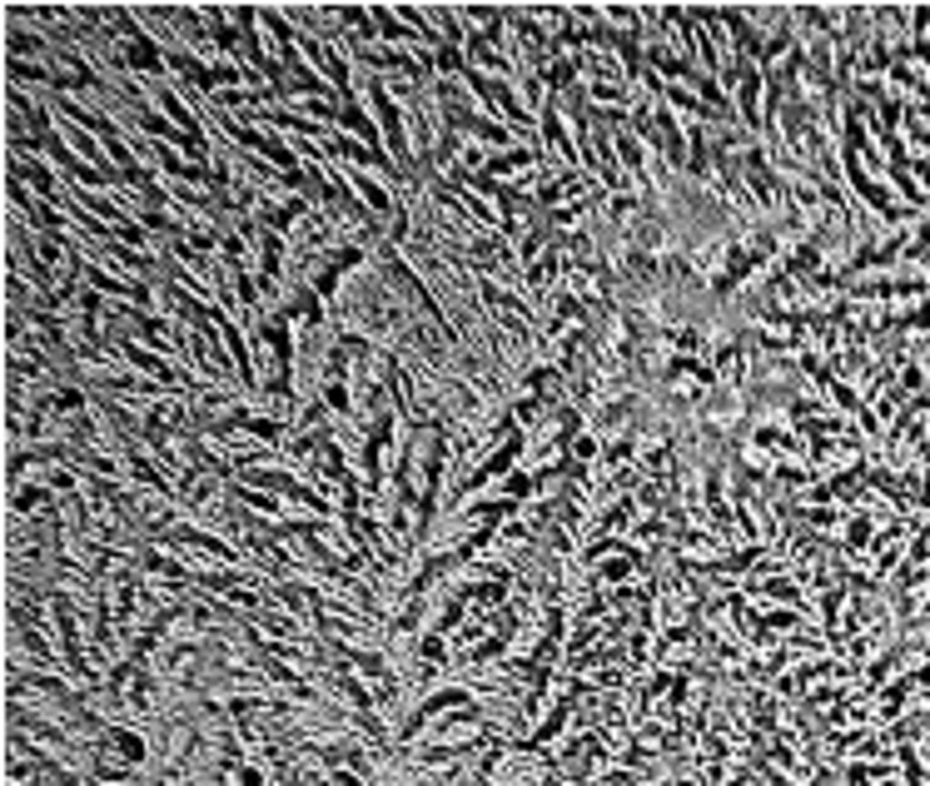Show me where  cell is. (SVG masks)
<instances>
[{
	"mask_svg": "<svg viewBox=\"0 0 930 786\" xmlns=\"http://www.w3.org/2000/svg\"><path fill=\"white\" fill-rule=\"evenodd\" d=\"M503 498H513V503H523V498H537V473L517 463V469L503 478Z\"/></svg>",
	"mask_w": 930,
	"mask_h": 786,
	"instance_id": "1",
	"label": "cell"
},
{
	"mask_svg": "<svg viewBox=\"0 0 930 786\" xmlns=\"http://www.w3.org/2000/svg\"><path fill=\"white\" fill-rule=\"evenodd\" d=\"M752 592H756V598H766V602H791V608H801V588H796V582H786V578H776V582L766 578V582H756Z\"/></svg>",
	"mask_w": 930,
	"mask_h": 786,
	"instance_id": "2",
	"label": "cell"
},
{
	"mask_svg": "<svg viewBox=\"0 0 930 786\" xmlns=\"http://www.w3.org/2000/svg\"><path fill=\"white\" fill-rule=\"evenodd\" d=\"M602 448H607V443H597V433H577V438L567 443V458H573V463H583V469H587V463L597 458Z\"/></svg>",
	"mask_w": 930,
	"mask_h": 786,
	"instance_id": "3",
	"label": "cell"
},
{
	"mask_svg": "<svg viewBox=\"0 0 930 786\" xmlns=\"http://www.w3.org/2000/svg\"><path fill=\"white\" fill-rule=\"evenodd\" d=\"M40 478H45L50 493H75V473H70V469H45Z\"/></svg>",
	"mask_w": 930,
	"mask_h": 786,
	"instance_id": "4",
	"label": "cell"
},
{
	"mask_svg": "<svg viewBox=\"0 0 930 786\" xmlns=\"http://www.w3.org/2000/svg\"><path fill=\"white\" fill-rule=\"evenodd\" d=\"M865 538H871V518H855L851 523V548H861Z\"/></svg>",
	"mask_w": 930,
	"mask_h": 786,
	"instance_id": "5",
	"label": "cell"
},
{
	"mask_svg": "<svg viewBox=\"0 0 930 786\" xmlns=\"http://www.w3.org/2000/svg\"><path fill=\"white\" fill-rule=\"evenodd\" d=\"M915 175H921L925 185H930V159H915Z\"/></svg>",
	"mask_w": 930,
	"mask_h": 786,
	"instance_id": "6",
	"label": "cell"
}]
</instances>
